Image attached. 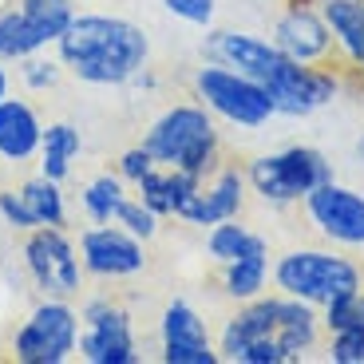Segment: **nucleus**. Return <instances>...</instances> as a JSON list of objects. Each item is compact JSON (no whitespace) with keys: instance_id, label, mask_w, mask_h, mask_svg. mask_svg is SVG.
<instances>
[{"instance_id":"nucleus-13","label":"nucleus","mask_w":364,"mask_h":364,"mask_svg":"<svg viewBox=\"0 0 364 364\" xmlns=\"http://www.w3.org/2000/svg\"><path fill=\"white\" fill-rule=\"evenodd\" d=\"M80 262L95 277H135L143 273V237L127 234L119 222H95L80 234Z\"/></svg>"},{"instance_id":"nucleus-3","label":"nucleus","mask_w":364,"mask_h":364,"mask_svg":"<svg viewBox=\"0 0 364 364\" xmlns=\"http://www.w3.org/2000/svg\"><path fill=\"white\" fill-rule=\"evenodd\" d=\"M273 285L321 309L341 293L364 289V269L337 250H289L273 262Z\"/></svg>"},{"instance_id":"nucleus-25","label":"nucleus","mask_w":364,"mask_h":364,"mask_svg":"<svg viewBox=\"0 0 364 364\" xmlns=\"http://www.w3.org/2000/svg\"><path fill=\"white\" fill-rule=\"evenodd\" d=\"M20 12H24L28 24L40 32L44 44H55V40L64 36V28L75 20L72 0H20Z\"/></svg>"},{"instance_id":"nucleus-2","label":"nucleus","mask_w":364,"mask_h":364,"mask_svg":"<svg viewBox=\"0 0 364 364\" xmlns=\"http://www.w3.org/2000/svg\"><path fill=\"white\" fill-rule=\"evenodd\" d=\"M143 146L155 155L159 166H178V171L198 174V178L218 171V155H222L214 115L202 103H174V107H166L143 135Z\"/></svg>"},{"instance_id":"nucleus-20","label":"nucleus","mask_w":364,"mask_h":364,"mask_svg":"<svg viewBox=\"0 0 364 364\" xmlns=\"http://www.w3.org/2000/svg\"><path fill=\"white\" fill-rule=\"evenodd\" d=\"M265 285H269V250H254V254L222 265V293L234 297L237 305L262 297Z\"/></svg>"},{"instance_id":"nucleus-35","label":"nucleus","mask_w":364,"mask_h":364,"mask_svg":"<svg viewBox=\"0 0 364 364\" xmlns=\"http://www.w3.org/2000/svg\"><path fill=\"white\" fill-rule=\"evenodd\" d=\"M353 151H356V163L364 166V131H360V139H356V146H353Z\"/></svg>"},{"instance_id":"nucleus-5","label":"nucleus","mask_w":364,"mask_h":364,"mask_svg":"<svg viewBox=\"0 0 364 364\" xmlns=\"http://www.w3.org/2000/svg\"><path fill=\"white\" fill-rule=\"evenodd\" d=\"M194 95H198V103L214 119H222L230 127H242V131H257L277 115L265 83L250 80V75L234 72L226 64H214V60H206L194 72Z\"/></svg>"},{"instance_id":"nucleus-23","label":"nucleus","mask_w":364,"mask_h":364,"mask_svg":"<svg viewBox=\"0 0 364 364\" xmlns=\"http://www.w3.org/2000/svg\"><path fill=\"white\" fill-rule=\"evenodd\" d=\"M44 40H40V32L32 24H28V16L20 9H4L0 12V60H24V55L32 52H44Z\"/></svg>"},{"instance_id":"nucleus-6","label":"nucleus","mask_w":364,"mask_h":364,"mask_svg":"<svg viewBox=\"0 0 364 364\" xmlns=\"http://www.w3.org/2000/svg\"><path fill=\"white\" fill-rule=\"evenodd\" d=\"M80 313L68 297H44L16 333V360L20 364H64L80 353Z\"/></svg>"},{"instance_id":"nucleus-12","label":"nucleus","mask_w":364,"mask_h":364,"mask_svg":"<svg viewBox=\"0 0 364 364\" xmlns=\"http://www.w3.org/2000/svg\"><path fill=\"white\" fill-rule=\"evenodd\" d=\"M269 40L297 64H333L337 60L333 32L325 24L321 4H293V0H285V12L273 20Z\"/></svg>"},{"instance_id":"nucleus-24","label":"nucleus","mask_w":364,"mask_h":364,"mask_svg":"<svg viewBox=\"0 0 364 364\" xmlns=\"http://www.w3.org/2000/svg\"><path fill=\"white\" fill-rule=\"evenodd\" d=\"M127 198V182L123 174H100L83 186V214L91 222H115L119 206Z\"/></svg>"},{"instance_id":"nucleus-11","label":"nucleus","mask_w":364,"mask_h":364,"mask_svg":"<svg viewBox=\"0 0 364 364\" xmlns=\"http://www.w3.org/2000/svg\"><path fill=\"white\" fill-rule=\"evenodd\" d=\"M202 55L214 60V64L234 68V72L250 75V80H257V83H269L273 75L289 64V55L273 44V40L242 32V28H206Z\"/></svg>"},{"instance_id":"nucleus-22","label":"nucleus","mask_w":364,"mask_h":364,"mask_svg":"<svg viewBox=\"0 0 364 364\" xmlns=\"http://www.w3.org/2000/svg\"><path fill=\"white\" fill-rule=\"evenodd\" d=\"M254 250H269V242L262 234H254L250 226H242L237 218H222L206 230V254L218 265L234 262V257H246Z\"/></svg>"},{"instance_id":"nucleus-32","label":"nucleus","mask_w":364,"mask_h":364,"mask_svg":"<svg viewBox=\"0 0 364 364\" xmlns=\"http://www.w3.org/2000/svg\"><path fill=\"white\" fill-rule=\"evenodd\" d=\"M0 218L9 222V226L24 230V234L40 226L36 214H32V206L24 202V194H16V191H0Z\"/></svg>"},{"instance_id":"nucleus-9","label":"nucleus","mask_w":364,"mask_h":364,"mask_svg":"<svg viewBox=\"0 0 364 364\" xmlns=\"http://www.w3.org/2000/svg\"><path fill=\"white\" fill-rule=\"evenodd\" d=\"M24 265L44 297H72L80 289L83 262L75 257V246L60 226H36L28 230L24 242Z\"/></svg>"},{"instance_id":"nucleus-28","label":"nucleus","mask_w":364,"mask_h":364,"mask_svg":"<svg viewBox=\"0 0 364 364\" xmlns=\"http://www.w3.org/2000/svg\"><path fill=\"white\" fill-rule=\"evenodd\" d=\"M115 222L127 234H135V237H143V242H151V237L159 234V214L151 206H146L143 198H123V206H119V214H115Z\"/></svg>"},{"instance_id":"nucleus-34","label":"nucleus","mask_w":364,"mask_h":364,"mask_svg":"<svg viewBox=\"0 0 364 364\" xmlns=\"http://www.w3.org/2000/svg\"><path fill=\"white\" fill-rule=\"evenodd\" d=\"M9 60H0V100H4V95H9Z\"/></svg>"},{"instance_id":"nucleus-33","label":"nucleus","mask_w":364,"mask_h":364,"mask_svg":"<svg viewBox=\"0 0 364 364\" xmlns=\"http://www.w3.org/2000/svg\"><path fill=\"white\" fill-rule=\"evenodd\" d=\"M155 155H151V151H146L143 143L139 146H131V151H123V159H119V174H123V182H139L143 178V174H151L155 171Z\"/></svg>"},{"instance_id":"nucleus-21","label":"nucleus","mask_w":364,"mask_h":364,"mask_svg":"<svg viewBox=\"0 0 364 364\" xmlns=\"http://www.w3.org/2000/svg\"><path fill=\"white\" fill-rule=\"evenodd\" d=\"M83 151V139L75 123H48L44 139H40V174L64 182L72 171V159Z\"/></svg>"},{"instance_id":"nucleus-4","label":"nucleus","mask_w":364,"mask_h":364,"mask_svg":"<svg viewBox=\"0 0 364 364\" xmlns=\"http://www.w3.org/2000/svg\"><path fill=\"white\" fill-rule=\"evenodd\" d=\"M246 178H250V191L265 206H297V202H305V194H313L321 182L333 178V163L317 146L297 143V146H285V151L250 159Z\"/></svg>"},{"instance_id":"nucleus-16","label":"nucleus","mask_w":364,"mask_h":364,"mask_svg":"<svg viewBox=\"0 0 364 364\" xmlns=\"http://www.w3.org/2000/svg\"><path fill=\"white\" fill-rule=\"evenodd\" d=\"M277 317H282V293H269V297H254L246 301L234 317L222 325V337H218V353L222 360L237 364L242 353L262 341H277Z\"/></svg>"},{"instance_id":"nucleus-1","label":"nucleus","mask_w":364,"mask_h":364,"mask_svg":"<svg viewBox=\"0 0 364 364\" xmlns=\"http://www.w3.org/2000/svg\"><path fill=\"white\" fill-rule=\"evenodd\" d=\"M55 55L75 80L95 87H123L146 68L151 40L143 28L123 16L87 12L64 28V36L55 40Z\"/></svg>"},{"instance_id":"nucleus-7","label":"nucleus","mask_w":364,"mask_h":364,"mask_svg":"<svg viewBox=\"0 0 364 364\" xmlns=\"http://www.w3.org/2000/svg\"><path fill=\"white\" fill-rule=\"evenodd\" d=\"M265 87H269V95H273L277 115L305 119V115H313V111L328 107V103L341 95V87H345V68L297 64V60H289Z\"/></svg>"},{"instance_id":"nucleus-29","label":"nucleus","mask_w":364,"mask_h":364,"mask_svg":"<svg viewBox=\"0 0 364 364\" xmlns=\"http://www.w3.org/2000/svg\"><path fill=\"white\" fill-rule=\"evenodd\" d=\"M60 68H64L60 55L52 60V55L32 52V55L20 60V80H24V87H32V91H48V87H55V80H60Z\"/></svg>"},{"instance_id":"nucleus-26","label":"nucleus","mask_w":364,"mask_h":364,"mask_svg":"<svg viewBox=\"0 0 364 364\" xmlns=\"http://www.w3.org/2000/svg\"><path fill=\"white\" fill-rule=\"evenodd\" d=\"M20 194H24V202L32 206L40 226H64L68 210H64V194H60V182L55 178L36 174V178H28L24 186H20Z\"/></svg>"},{"instance_id":"nucleus-30","label":"nucleus","mask_w":364,"mask_h":364,"mask_svg":"<svg viewBox=\"0 0 364 364\" xmlns=\"http://www.w3.org/2000/svg\"><path fill=\"white\" fill-rule=\"evenodd\" d=\"M163 9L171 12L174 20L194 28H214V16H218V0H163Z\"/></svg>"},{"instance_id":"nucleus-15","label":"nucleus","mask_w":364,"mask_h":364,"mask_svg":"<svg viewBox=\"0 0 364 364\" xmlns=\"http://www.w3.org/2000/svg\"><path fill=\"white\" fill-rule=\"evenodd\" d=\"M246 186H250L246 171H237V166H218L214 178L202 182L198 191L186 198V206L178 210V218L191 222V226H202V230H210L222 218H237L242 206H246Z\"/></svg>"},{"instance_id":"nucleus-31","label":"nucleus","mask_w":364,"mask_h":364,"mask_svg":"<svg viewBox=\"0 0 364 364\" xmlns=\"http://www.w3.org/2000/svg\"><path fill=\"white\" fill-rule=\"evenodd\" d=\"M328 360L333 364H364V328L328 333Z\"/></svg>"},{"instance_id":"nucleus-8","label":"nucleus","mask_w":364,"mask_h":364,"mask_svg":"<svg viewBox=\"0 0 364 364\" xmlns=\"http://www.w3.org/2000/svg\"><path fill=\"white\" fill-rule=\"evenodd\" d=\"M305 218L325 242L345 250H364V191L328 178L313 194H305Z\"/></svg>"},{"instance_id":"nucleus-27","label":"nucleus","mask_w":364,"mask_h":364,"mask_svg":"<svg viewBox=\"0 0 364 364\" xmlns=\"http://www.w3.org/2000/svg\"><path fill=\"white\" fill-rule=\"evenodd\" d=\"M321 325L325 333H341V328H364V289L341 293L328 305H321Z\"/></svg>"},{"instance_id":"nucleus-37","label":"nucleus","mask_w":364,"mask_h":364,"mask_svg":"<svg viewBox=\"0 0 364 364\" xmlns=\"http://www.w3.org/2000/svg\"><path fill=\"white\" fill-rule=\"evenodd\" d=\"M293 4H321V0H293Z\"/></svg>"},{"instance_id":"nucleus-18","label":"nucleus","mask_w":364,"mask_h":364,"mask_svg":"<svg viewBox=\"0 0 364 364\" xmlns=\"http://www.w3.org/2000/svg\"><path fill=\"white\" fill-rule=\"evenodd\" d=\"M321 12L333 32L341 68L345 75H353L364 64V0H321Z\"/></svg>"},{"instance_id":"nucleus-10","label":"nucleus","mask_w":364,"mask_h":364,"mask_svg":"<svg viewBox=\"0 0 364 364\" xmlns=\"http://www.w3.org/2000/svg\"><path fill=\"white\" fill-rule=\"evenodd\" d=\"M80 356L87 364H139L131 313L115 301H87L80 328Z\"/></svg>"},{"instance_id":"nucleus-17","label":"nucleus","mask_w":364,"mask_h":364,"mask_svg":"<svg viewBox=\"0 0 364 364\" xmlns=\"http://www.w3.org/2000/svg\"><path fill=\"white\" fill-rule=\"evenodd\" d=\"M40 139H44V123H40L36 107L24 100H0V159L4 163H28L40 155Z\"/></svg>"},{"instance_id":"nucleus-19","label":"nucleus","mask_w":364,"mask_h":364,"mask_svg":"<svg viewBox=\"0 0 364 364\" xmlns=\"http://www.w3.org/2000/svg\"><path fill=\"white\" fill-rule=\"evenodd\" d=\"M202 182L206 178H198L191 171H178V166H155L151 174H143L135 182V191L159 218H178V210L186 206V198L198 191Z\"/></svg>"},{"instance_id":"nucleus-14","label":"nucleus","mask_w":364,"mask_h":364,"mask_svg":"<svg viewBox=\"0 0 364 364\" xmlns=\"http://www.w3.org/2000/svg\"><path fill=\"white\" fill-rule=\"evenodd\" d=\"M159 341H163L166 364H218L222 353L210 341V328L191 301H171L159 321Z\"/></svg>"},{"instance_id":"nucleus-36","label":"nucleus","mask_w":364,"mask_h":364,"mask_svg":"<svg viewBox=\"0 0 364 364\" xmlns=\"http://www.w3.org/2000/svg\"><path fill=\"white\" fill-rule=\"evenodd\" d=\"M353 75H356V80H360V87H364V64H360V68H356V72H353Z\"/></svg>"}]
</instances>
